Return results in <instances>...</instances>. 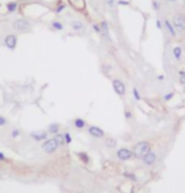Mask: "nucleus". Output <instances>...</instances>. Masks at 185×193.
Wrapping results in <instances>:
<instances>
[{
    "label": "nucleus",
    "mask_w": 185,
    "mask_h": 193,
    "mask_svg": "<svg viewBox=\"0 0 185 193\" xmlns=\"http://www.w3.org/2000/svg\"><path fill=\"white\" fill-rule=\"evenodd\" d=\"M149 151H151V146H150V144L147 143V141H140V143H137V144L134 146L132 155L136 157V158L142 159Z\"/></svg>",
    "instance_id": "f257e3e1"
},
{
    "label": "nucleus",
    "mask_w": 185,
    "mask_h": 193,
    "mask_svg": "<svg viewBox=\"0 0 185 193\" xmlns=\"http://www.w3.org/2000/svg\"><path fill=\"white\" fill-rule=\"evenodd\" d=\"M173 25L175 27L176 32H184L185 30V16L181 14H176L173 16V20H171Z\"/></svg>",
    "instance_id": "f03ea898"
},
{
    "label": "nucleus",
    "mask_w": 185,
    "mask_h": 193,
    "mask_svg": "<svg viewBox=\"0 0 185 193\" xmlns=\"http://www.w3.org/2000/svg\"><path fill=\"white\" fill-rule=\"evenodd\" d=\"M14 29H16L18 32H22V33H27L30 30V24L25 19H16L14 22Z\"/></svg>",
    "instance_id": "7ed1b4c3"
},
{
    "label": "nucleus",
    "mask_w": 185,
    "mask_h": 193,
    "mask_svg": "<svg viewBox=\"0 0 185 193\" xmlns=\"http://www.w3.org/2000/svg\"><path fill=\"white\" fill-rule=\"evenodd\" d=\"M42 148H43V150H44L47 154H52V153H54L55 150L58 149V144H57V141H55L54 138H53V139H47V140L43 143Z\"/></svg>",
    "instance_id": "20e7f679"
},
{
    "label": "nucleus",
    "mask_w": 185,
    "mask_h": 193,
    "mask_svg": "<svg viewBox=\"0 0 185 193\" xmlns=\"http://www.w3.org/2000/svg\"><path fill=\"white\" fill-rule=\"evenodd\" d=\"M112 87H114V91H115L118 96H125V95H126V86H125V83H123L121 80L115 79V80L112 81Z\"/></svg>",
    "instance_id": "39448f33"
},
{
    "label": "nucleus",
    "mask_w": 185,
    "mask_h": 193,
    "mask_svg": "<svg viewBox=\"0 0 185 193\" xmlns=\"http://www.w3.org/2000/svg\"><path fill=\"white\" fill-rule=\"evenodd\" d=\"M4 43H5V47L10 51H14L15 47H16V43H18V37L15 34H9L5 37L4 39Z\"/></svg>",
    "instance_id": "423d86ee"
},
{
    "label": "nucleus",
    "mask_w": 185,
    "mask_h": 193,
    "mask_svg": "<svg viewBox=\"0 0 185 193\" xmlns=\"http://www.w3.org/2000/svg\"><path fill=\"white\" fill-rule=\"evenodd\" d=\"M131 157H132V151H131L130 149H127V148H121V149L117 150V158H118L120 160H122V162L128 160Z\"/></svg>",
    "instance_id": "0eeeda50"
},
{
    "label": "nucleus",
    "mask_w": 185,
    "mask_h": 193,
    "mask_svg": "<svg viewBox=\"0 0 185 193\" xmlns=\"http://www.w3.org/2000/svg\"><path fill=\"white\" fill-rule=\"evenodd\" d=\"M30 138L35 141H43L48 139V132L47 131H33L30 132Z\"/></svg>",
    "instance_id": "6e6552de"
},
{
    "label": "nucleus",
    "mask_w": 185,
    "mask_h": 193,
    "mask_svg": "<svg viewBox=\"0 0 185 193\" xmlns=\"http://www.w3.org/2000/svg\"><path fill=\"white\" fill-rule=\"evenodd\" d=\"M88 134L93 138H103L105 137V131L98 126H89L88 128Z\"/></svg>",
    "instance_id": "1a4fd4ad"
},
{
    "label": "nucleus",
    "mask_w": 185,
    "mask_h": 193,
    "mask_svg": "<svg viewBox=\"0 0 185 193\" xmlns=\"http://www.w3.org/2000/svg\"><path fill=\"white\" fill-rule=\"evenodd\" d=\"M155 160H156V154H155L154 151H149V153H147L146 155L142 158V162H144L145 165H153V164L155 163Z\"/></svg>",
    "instance_id": "9d476101"
},
{
    "label": "nucleus",
    "mask_w": 185,
    "mask_h": 193,
    "mask_svg": "<svg viewBox=\"0 0 185 193\" xmlns=\"http://www.w3.org/2000/svg\"><path fill=\"white\" fill-rule=\"evenodd\" d=\"M71 27H72L73 30H76V32H83L86 29L83 22H81V20H73L71 23Z\"/></svg>",
    "instance_id": "9b49d317"
},
{
    "label": "nucleus",
    "mask_w": 185,
    "mask_h": 193,
    "mask_svg": "<svg viewBox=\"0 0 185 193\" xmlns=\"http://www.w3.org/2000/svg\"><path fill=\"white\" fill-rule=\"evenodd\" d=\"M165 23V27H166V29H168V32H169V34L171 35V37H176L178 35V32H176V29H175V27L173 25V23L170 22V20H168V19H166V20L164 22Z\"/></svg>",
    "instance_id": "f8f14e48"
},
{
    "label": "nucleus",
    "mask_w": 185,
    "mask_h": 193,
    "mask_svg": "<svg viewBox=\"0 0 185 193\" xmlns=\"http://www.w3.org/2000/svg\"><path fill=\"white\" fill-rule=\"evenodd\" d=\"M101 33H103L105 38L108 41H111V37H110V28H108V23L107 22H101Z\"/></svg>",
    "instance_id": "ddd939ff"
},
{
    "label": "nucleus",
    "mask_w": 185,
    "mask_h": 193,
    "mask_svg": "<svg viewBox=\"0 0 185 193\" xmlns=\"http://www.w3.org/2000/svg\"><path fill=\"white\" fill-rule=\"evenodd\" d=\"M181 54H183V48H181L180 46H176V47L173 48V56H174L175 60L179 61V60L181 58Z\"/></svg>",
    "instance_id": "4468645a"
},
{
    "label": "nucleus",
    "mask_w": 185,
    "mask_h": 193,
    "mask_svg": "<svg viewBox=\"0 0 185 193\" xmlns=\"http://www.w3.org/2000/svg\"><path fill=\"white\" fill-rule=\"evenodd\" d=\"M73 124H75V126L77 129H83L86 126V121L83 119H81V118H77L75 121H73Z\"/></svg>",
    "instance_id": "2eb2a0df"
},
{
    "label": "nucleus",
    "mask_w": 185,
    "mask_h": 193,
    "mask_svg": "<svg viewBox=\"0 0 185 193\" xmlns=\"http://www.w3.org/2000/svg\"><path fill=\"white\" fill-rule=\"evenodd\" d=\"M54 139H55V141H57L58 146H62L63 144H66V141H64V135H63V134H55Z\"/></svg>",
    "instance_id": "dca6fc26"
},
{
    "label": "nucleus",
    "mask_w": 185,
    "mask_h": 193,
    "mask_svg": "<svg viewBox=\"0 0 185 193\" xmlns=\"http://www.w3.org/2000/svg\"><path fill=\"white\" fill-rule=\"evenodd\" d=\"M58 130H59V124H57V123L50 124L48 128V132H50V134H58Z\"/></svg>",
    "instance_id": "f3484780"
},
{
    "label": "nucleus",
    "mask_w": 185,
    "mask_h": 193,
    "mask_svg": "<svg viewBox=\"0 0 185 193\" xmlns=\"http://www.w3.org/2000/svg\"><path fill=\"white\" fill-rule=\"evenodd\" d=\"M6 9H8V13H14L16 9H18V3H8L6 4Z\"/></svg>",
    "instance_id": "a211bd4d"
},
{
    "label": "nucleus",
    "mask_w": 185,
    "mask_h": 193,
    "mask_svg": "<svg viewBox=\"0 0 185 193\" xmlns=\"http://www.w3.org/2000/svg\"><path fill=\"white\" fill-rule=\"evenodd\" d=\"M105 143H106V146H107V148H115V146H116V144H117V143H116V140H115V139H112V138H108Z\"/></svg>",
    "instance_id": "6ab92c4d"
},
{
    "label": "nucleus",
    "mask_w": 185,
    "mask_h": 193,
    "mask_svg": "<svg viewBox=\"0 0 185 193\" xmlns=\"http://www.w3.org/2000/svg\"><path fill=\"white\" fill-rule=\"evenodd\" d=\"M52 27L55 29V30H63V24L61 23V22H57V20H55V22H52Z\"/></svg>",
    "instance_id": "aec40b11"
},
{
    "label": "nucleus",
    "mask_w": 185,
    "mask_h": 193,
    "mask_svg": "<svg viewBox=\"0 0 185 193\" xmlns=\"http://www.w3.org/2000/svg\"><path fill=\"white\" fill-rule=\"evenodd\" d=\"M179 81L183 86H185V71L184 70H180L179 71Z\"/></svg>",
    "instance_id": "412c9836"
},
{
    "label": "nucleus",
    "mask_w": 185,
    "mask_h": 193,
    "mask_svg": "<svg viewBox=\"0 0 185 193\" xmlns=\"http://www.w3.org/2000/svg\"><path fill=\"white\" fill-rule=\"evenodd\" d=\"M132 96L135 97V100H136V101H140V100H141L140 92H139V90H137L136 87H134V88H132Z\"/></svg>",
    "instance_id": "4be33fe9"
},
{
    "label": "nucleus",
    "mask_w": 185,
    "mask_h": 193,
    "mask_svg": "<svg viewBox=\"0 0 185 193\" xmlns=\"http://www.w3.org/2000/svg\"><path fill=\"white\" fill-rule=\"evenodd\" d=\"M78 157H80V158L82 159V162H84V163H88V162H89V158H88V155H87L86 153H80Z\"/></svg>",
    "instance_id": "5701e85b"
},
{
    "label": "nucleus",
    "mask_w": 185,
    "mask_h": 193,
    "mask_svg": "<svg viewBox=\"0 0 185 193\" xmlns=\"http://www.w3.org/2000/svg\"><path fill=\"white\" fill-rule=\"evenodd\" d=\"M64 141H66V144H71L72 143V137H71L69 132H66L64 134Z\"/></svg>",
    "instance_id": "b1692460"
},
{
    "label": "nucleus",
    "mask_w": 185,
    "mask_h": 193,
    "mask_svg": "<svg viewBox=\"0 0 185 193\" xmlns=\"http://www.w3.org/2000/svg\"><path fill=\"white\" fill-rule=\"evenodd\" d=\"M173 97H174V92H169V93L164 95V100H165V101H170Z\"/></svg>",
    "instance_id": "393cba45"
},
{
    "label": "nucleus",
    "mask_w": 185,
    "mask_h": 193,
    "mask_svg": "<svg viewBox=\"0 0 185 193\" xmlns=\"http://www.w3.org/2000/svg\"><path fill=\"white\" fill-rule=\"evenodd\" d=\"M19 134H20L19 130H18V129H14V130L11 131V138H18V137H19Z\"/></svg>",
    "instance_id": "a878e982"
},
{
    "label": "nucleus",
    "mask_w": 185,
    "mask_h": 193,
    "mask_svg": "<svg viewBox=\"0 0 185 193\" xmlns=\"http://www.w3.org/2000/svg\"><path fill=\"white\" fill-rule=\"evenodd\" d=\"M8 124V120L4 116H0V126H5Z\"/></svg>",
    "instance_id": "bb28decb"
},
{
    "label": "nucleus",
    "mask_w": 185,
    "mask_h": 193,
    "mask_svg": "<svg viewBox=\"0 0 185 193\" xmlns=\"http://www.w3.org/2000/svg\"><path fill=\"white\" fill-rule=\"evenodd\" d=\"M64 8H66V5H64V4H59V5H58V8L55 9V13H61L62 10H64Z\"/></svg>",
    "instance_id": "cd10ccee"
},
{
    "label": "nucleus",
    "mask_w": 185,
    "mask_h": 193,
    "mask_svg": "<svg viewBox=\"0 0 185 193\" xmlns=\"http://www.w3.org/2000/svg\"><path fill=\"white\" fill-rule=\"evenodd\" d=\"M117 4H118V5H125V7H127V5L130 4V3H128L127 0H118V2H117Z\"/></svg>",
    "instance_id": "c85d7f7f"
},
{
    "label": "nucleus",
    "mask_w": 185,
    "mask_h": 193,
    "mask_svg": "<svg viewBox=\"0 0 185 193\" xmlns=\"http://www.w3.org/2000/svg\"><path fill=\"white\" fill-rule=\"evenodd\" d=\"M92 27H93V29L96 30V33H101V27H100L98 24H96V23H93V25H92Z\"/></svg>",
    "instance_id": "c756f323"
},
{
    "label": "nucleus",
    "mask_w": 185,
    "mask_h": 193,
    "mask_svg": "<svg viewBox=\"0 0 185 193\" xmlns=\"http://www.w3.org/2000/svg\"><path fill=\"white\" fill-rule=\"evenodd\" d=\"M125 118H126L127 120H130V119L132 118V114H131V111H126V112H125Z\"/></svg>",
    "instance_id": "7c9ffc66"
},
{
    "label": "nucleus",
    "mask_w": 185,
    "mask_h": 193,
    "mask_svg": "<svg viewBox=\"0 0 185 193\" xmlns=\"http://www.w3.org/2000/svg\"><path fill=\"white\" fill-rule=\"evenodd\" d=\"M153 7H154L155 10H159V9H160V4H159V2H154V3H153Z\"/></svg>",
    "instance_id": "2f4dec72"
},
{
    "label": "nucleus",
    "mask_w": 185,
    "mask_h": 193,
    "mask_svg": "<svg viewBox=\"0 0 185 193\" xmlns=\"http://www.w3.org/2000/svg\"><path fill=\"white\" fill-rule=\"evenodd\" d=\"M156 27H157V29H161L162 28V24H161V22L159 20V19L156 20Z\"/></svg>",
    "instance_id": "473e14b6"
},
{
    "label": "nucleus",
    "mask_w": 185,
    "mask_h": 193,
    "mask_svg": "<svg viewBox=\"0 0 185 193\" xmlns=\"http://www.w3.org/2000/svg\"><path fill=\"white\" fill-rule=\"evenodd\" d=\"M3 160H5V155L3 153H0V162H3Z\"/></svg>",
    "instance_id": "72a5a7b5"
},
{
    "label": "nucleus",
    "mask_w": 185,
    "mask_h": 193,
    "mask_svg": "<svg viewBox=\"0 0 185 193\" xmlns=\"http://www.w3.org/2000/svg\"><path fill=\"white\" fill-rule=\"evenodd\" d=\"M157 79H159L160 81H162V80H164V76H159V77H157Z\"/></svg>",
    "instance_id": "f704fd0d"
},
{
    "label": "nucleus",
    "mask_w": 185,
    "mask_h": 193,
    "mask_svg": "<svg viewBox=\"0 0 185 193\" xmlns=\"http://www.w3.org/2000/svg\"><path fill=\"white\" fill-rule=\"evenodd\" d=\"M166 2H170V3H175L176 0H166Z\"/></svg>",
    "instance_id": "c9c22d12"
},
{
    "label": "nucleus",
    "mask_w": 185,
    "mask_h": 193,
    "mask_svg": "<svg viewBox=\"0 0 185 193\" xmlns=\"http://www.w3.org/2000/svg\"><path fill=\"white\" fill-rule=\"evenodd\" d=\"M78 193H81V192H78Z\"/></svg>",
    "instance_id": "e433bc0d"
}]
</instances>
